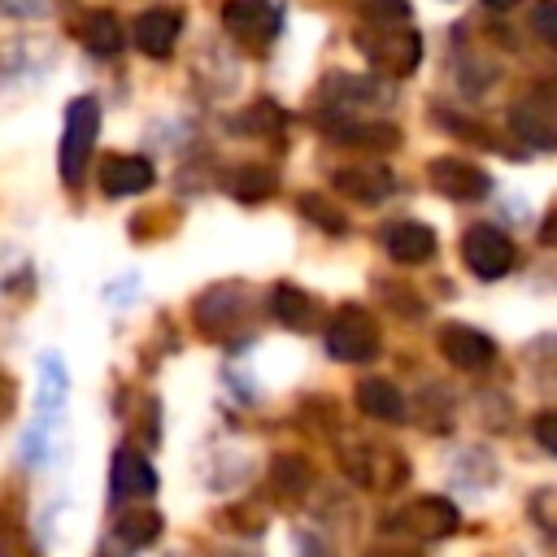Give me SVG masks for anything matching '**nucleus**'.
Listing matches in <instances>:
<instances>
[{"mask_svg":"<svg viewBox=\"0 0 557 557\" xmlns=\"http://www.w3.org/2000/svg\"><path fill=\"white\" fill-rule=\"evenodd\" d=\"M339 470L366 487V492H392L409 479V461L405 453H396L392 444H379V440H339Z\"/></svg>","mask_w":557,"mask_h":557,"instance_id":"1","label":"nucleus"},{"mask_svg":"<svg viewBox=\"0 0 557 557\" xmlns=\"http://www.w3.org/2000/svg\"><path fill=\"white\" fill-rule=\"evenodd\" d=\"M96 135H100V104L91 96H74L65 104V131H61V183L65 187H78L83 174H87V157L96 148Z\"/></svg>","mask_w":557,"mask_h":557,"instance_id":"2","label":"nucleus"},{"mask_svg":"<svg viewBox=\"0 0 557 557\" xmlns=\"http://www.w3.org/2000/svg\"><path fill=\"white\" fill-rule=\"evenodd\" d=\"M379 344H383V331L374 322V313L366 305H339L326 322V352L335 361H348V366H361L370 357H379Z\"/></svg>","mask_w":557,"mask_h":557,"instance_id":"3","label":"nucleus"},{"mask_svg":"<svg viewBox=\"0 0 557 557\" xmlns=\"http://www.w3.org/2000/svg\"><path fill=\"white\" fill-rule=\"evenodd\" d=\"M357 48L370 57L374 70L400 78L413 74L422 61V35L405 22V26H357Z\"/></svg>","mask_w":557,"mask_h":557,"instance_id":"4","label":"nucleus"},{"mask_svg":"<svg viewBox=\"0 0 557 557\" xmlns=\"http://www.w3.org/2000/svg\"><path fill=\"white\" fill-rule=\"evenodd\" d=\"M457 505L448 496H418L400 509H392L383 518V535H400V540H444L457 531Z\"/></svg>","mask_w":557,"mask_h":557,"instance_id":"5","label":"nucleus"},{"mask_svg":"<svg viewBox=\"0 0 557 557\" xmlns=\"http://www.w3.org/2000/svg\"><path fill=\"white\" fill-rule=\"evenodd\" d=\"M509 126L544 152H557V78H540L522 100L509 109Z\"/></svg>","mask_w":557,"mask_h":557,"instance_id":"6","label":"nucleus"},{"mask_svg":"<svg viewBox=\"0 0 557 557\" xmlns=\"http://www.w3.org/2000/svg\"><path fill=\"white\" fill-rule=\"evenodd\" d=\"M461 261H466V270L474 274V278H505L509 270H513V261H518V248H513V239L500 231V226H492V222H474L466 235H461Z\"/></svg>","mask_w":557,"mask_h":557,"instance_id":"7","label":"nucleus"},{"mask_svg":"<svg viewBox=\"0 0 557 557\" xmlns=\"http://www.w3.org/2000/svg\"><path fill=\"white\" fill-rule=\"evenodd\" d=\"M426 178L444 200H483L492 191V174L466 157H435L426 165Z\"/></svg>","mask_w":557,"mask_h":557,"instance_id":"8","label":"nucleus"},{"mask_svg":"<svg viewBox=\"0 0 557 557\" xmlns=\"http://www.w3.org/2000/svg\"><path fill=\"white\" fill-rule=\"evenodd\" d=\"M435 344H440L444 361L457 366V370H466V374H479V370H487V366L496 361V344H492V335H483L479 326H466V322H448V326H440Z\"/></svg>","mask_w":557,"mask_h":557,"instance_id":"9","label":"nucleus"},{"mask_svg":"<svg viewBox=\"0 0 557 557\" xmlns=\"http://www.w3.org/2000/svg\"><path fill=\"white\" fill-rule=\"evenodd\" d=\"M222 26L244 48H265L278 30V9L270 0H226L222 4Z\"/></svg>","mask_w":557,"mask_h":557,"instance_id":"10","label":"nucleus"},{"mask_svg":"<svg viewBox=\"0 0 557 557\" xmlns=\"http://www.w3.org/2000/svg\"><path fill=\"white\" fill-rule=\"evenodd\" d=\"M331 187L361 200V205H379L396 191V174L383 165V161H352V165H339L331 174Z\"/></svg>","mask_w":557,"mask_h":557,"instance_id":"11","label":"nucleus"},{"mask_svg":"<svg viewBox=\"0 0 557 557\" xmlns=\"http://www.w3.org/2000/svg\"><path fill=\"white\" fill-rule=\"evenodd\" d=\"M335 144H348V148H370V152H387L400 144V131L392 122H374V117H344V113H331L318 122Z\"/></svg>","mask_w":557,"mask_h":557,"instance_id":"12","label":"nucleus"},{"mask_svg":"<svg viewBox=\"0 0 557 557\" xmlns=\"http://www.w3.org/2000/svg\"><path fill=\"white\" fill-rule=\"evenodd\" d=\"M152 178H157V170H152V161L139 157V152L104 157V161H100V174H96L100 191L113 196V200H117V196H139V191H148Z\"/></svg>","mask_w":557,"mask_h":557,"instance_id":"13","label":"nucleus"},{"mask_svg":"<svg viewBox=\"0 0 557 557\" xmlns=\"http://www.w3.org/2000/svg\"><path fill=\"white\" fill-rule=\"evenodd\" d=\"M178 35H183V13L170 9V4H161V9H144V13L135 17V44H139L144 57L165 61V57L174 52Z\"/></svg>","mask_w":557,"mask_h":557,"instance_id":"14","label":"nucleus"},{"mask_svg":"<svg viewBox=\"0 0 557 557\" xmlns=\"http://www.w3.org/2000/svg\"><path fill=\"white\" fill-rule=\"evenodd\" d=\"M435 231L426 222H392L383 231V252L396 261V265H426L435 257Z\"/></svg>","mask_w":557,"mask_h":557,"instance_id":"15","label":"nucleus"},{"mask_svg":"<svg viewBox=\"0 0 557 557\" xmlns=\"http://www.w3.org/2000/svg\"><path fill=\"white\" fill-rule=\"evenodd\" d=\"M270 309H274V318H278L287 331H313L318 318H322L318 300H313L305 287H296V283H274V287H270Z\"/></svg>","mask_w":557,"mask_h":557,"instance_id":"16","label":"nucleus"},{"mask_svg":"<svg viewBox=\"0 0 557 557\" xmlns=\"http://www.w3.org/2000/svg\"><path fill=\"white\" fill-rule=\"evenodd\" d=\"M152 492H157V470L148 466V457L135 448H117L113 453V496L135 500V496H152Z\"/></svg>","mask_w":557,"mask_h":557,"instance_id":"17","label":"nucleus"},{"mask_svg":"<svg viewBox=\"0 0 557 557\" xmlns=\"http://www.w3.org/2000/svg\"><path fill=\"white\" fill-rule=\"evenodd\" d=\"M270 492L283 500V505H296L305 492H309V483H313V466H309V457H300V453H278L274 461H270Z\"/></svg>","mask_w":557,"mask_h":557,"instance_id":"18","label":"nucleus"},{"mask_svg":"<svg viewBox=\"0 0 557 557\" xmlns=\"http://www.w3.org/2000/svg\"><path fill=\"white\" fill-rule=\"evenodd\" d=\"M357 409L366 418H379V422H400L405 418V396L392 379H361L357 383Z\"/></svg>","mask_w":557,"mask_h":557,"instance_id":"19","label":"nucleus"},{"mask_svg":"<svg viewBox=\"0 0 557 557\" xmlns=\"http://www.w3.org/2000/svg\"><path fill=\"white\" fill-rule=\"evenodd\" d=\"M83 44L96 57H117L122 52V22H117V13L113 9H91L83 17Z\"/></svg>","mask_w":557,"mask_h":557,"instance_id":"20","label":"nucleus"},{"mask_svg":"<svg viewBox=\"0 0 557 557\" xmlns=\"http://www.w3.org/2000/svg\"><path fill=\"white\" fill-rule=\"evenodd\" d=\"M161 513L152 509V505H131V509H122V518L113 522V535L117 540H126L131 548H144V544H152L157 535H161Z\"/></svg>","mask_w":557,"mask_h":557,"instance_id":"21","label":"nucleus"},{"mask_svg":"<svg viewBox=\"0 0 557 557\" xmlns=\"http://www.w3.org/2000/svg\"><path fill=\"white\" fill-rule=\"evenodd\" d=\"M326 96L331 100H348V104H387L392 100V91L379 78H357V74L326 78Z\"/></svg>","mask_w":557,"mask_h":557,"instance_id":"22","label":"nucleus"},{"mask_svg":"<svg viewBox=\"0 0 557 557\" xmlns=\"http://www.w3.org/2000/svg\"><path fill=\"white\" fill-rule=\"evenodd\" d=\"M274 187H278V174H274L270 165H244V170L231 174V196L244 200V205H261V200H270Z\"/></svg>","mask_w":557,"mask_h":557,"instance_id":"23","label":"nucleus"},{"mask_svg":"<svg viewBox=\"0 0 557 557\" xmlns=\"http://www.w3.org/2000/svg\"><path fill=\"white\" fill-rule=\"evenodd\" d=\"M296 209L318 226V231H326V235H348V213L339 209V205H331L322 191H305V196H296Z\"/></svg>","mask_w":557,"mask_h":557,"instance_id":"24","label":"nucleus"},{"mask_svg":"<svg viewBox=\"0 0 557 557\" xmlns=\"http://www.w3.org/2000/svg\"><path fill=\"white\" fill-rule=\"evenodd\" d=\"M287 117H283V109L274 104V100H257L252 109H244V113H235V131L239 135H274L278 126H283Z\"/></svg>","mask_w":557,"mask_h":557,"instance_id":"25","label":"nucleus"},{"mask_svg":"<svg viewBox=\"0 0 557 557\" xmlns=\"http://www.w3.org/2000/svg\"><path fill=\"white\" fill-rule=\"evenodd\" d=\"M361 26H405L409 0H361Z\"/></svg>","mask_w":557,"mask_h":557,"instance_id":"26","label":"nucleus"},{"mask_svg":"<svg viewBox=\"0 0 557 557\" xmlns=\"http://www.w3.org/2000/svg\"><path fill=\"white\" fill-rule=\"evenodd\" d=\"M527 513H531V522H535L548 540H557V487H540V492H531Z\"/></svg>","mask_w":557,"mask_h":557,"instance_id":"27","label":"nucleus"},{"mask_svg":"<svg viewBox=\"0 0 557 557\" xmlns=\"http://www.w3.org/2000/svg\"><path fill=\"white\" fill-rule=\"evenodd\" d=\"M0 557H39V553L30 548V540H26V531L13 527L4 509H0Z\"/></svg>","mask_w":557,"mask_h":557,"instance_id":"28","label":"nucleus"},{"mask_svg":"<svg viewBox=\"0 0 557 557\" xmlns=\"http://www.w3.org/2000/svg\"><path fill=\"white\" fill-rule=\"evenodd\" d=\"M531 26H535V35H540L548 48H557V0H540V4L531 9Z\"/></svg>","mask_w":557,"mask_h":557,"instance_id":"29","label":"nucleus"},{"mask_svg":"<svg viewBox=\"0 0 557 557\" xmlns=\"http://www.w3.org/2000/svg\"><path fill=\"white\" fill-rule=\"evenodd\" d=\"M531 435H535V444H540L544 453H553V457H557V409H544V413H535V422H531Z\"/></svg>","mask_w":557,"mask_h":557,"instance_id":"30","label":"nucleus"},{"mask_svg":"<svg viewBox=\"0 0 557 557\" xmlns=\"http://www.w3.org/2000/svg\"><path fill=\"white\" fill-rule=\"evenodd\" d=\"M296 557H335V553H331V544H322V535L305 531V535H296Z\"/></svg>","mask_w":557,"mask_h":557,"instance_id":"31","label":"nucleus"},{"mask_svg":"<svg viewBox=\"0 0 557 557\" xmlns=\"http://www.w3.org/2000/svg\"><path fill=\"white\" fill-rule=\"evenodd\" d=\"M13 405H17V387H13V379H9V374H4V366H0V426L9 422Z\"/></svg>","mask_w":557,"mask_h":557,"instance_id":"32","label":"nucleus"},{"mask_svg":"<svg viewBox=\"0 0 557 557\" xmlns=\"http://www.w3.org/2000/svg\"><path fill=\"white\" fill-rule=\"evenodd\" d=\"M366 557H422L418 548H405V544H379V548H370Z\"/></svg>","mask_w":557,"mask_h":557,"instance_id":"33","label":"nucleus"},{"mask_svg":"<svg viewBox=\"0 0 557 557\" xmlns=\"http://www.w3.org/2000/svg\"><path fill=\"white\" fill-rule=\"evenodd\" d=\"M540 239H544L548 248H557V209H548V218L540 222Z\"/></svg>","mask_w":557,"mask_h":557,"instance_id":"34","label":"nucleus"},{"mask_svg":"<svg viewBox=\"0 0 557 557\" xmlns=\"http://www.w3.org/2000/svg\"><path fill=\"white\" fill-rule=\"evenodd\" d=\"M9 13H35L39 9V0H0Z\"/></svg>","mask_w":557,"mask_h":557,"instance_id":"35","label":"nucleus"},{"mask_svg":"<svg viewBox=\"0 0 557 557\" xmlns=\"http://www.w3.org/2000/svg\"><path fill=\"white\" fill-rule=\"evenodd\" d=\"M483 4H487V9H496V13H505V9H513L518 0H483Z\"/></svg>","mask_w":557,"mask_h":557,"instance_id":"36","label":"nucleus"},{"mask_svg":"<svg viewBox=\"0 0 557 557\" xmlns=\"http://www.w3.org/2000/svg\"><path fill=\"white\" fill-rule=\"evenodd\" d=\"M226 557H244V553H226Z\"/></svg>","mask_w":557,"mask_h":557,"instance_id":"37","label":"nucleus"}]
</instances>
